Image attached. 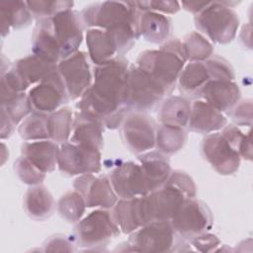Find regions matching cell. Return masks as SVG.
Returning a JSON list of instances; mask_svg holds the SVG:
<instances>
[{
    "label": "cell",
    "mask_w": 253,
    "mask_h": 253,
    "mask_svg": "<svg viewBox=\"0 0 253 253\" xmlns=\"http://www.w3.org/2000/svg\"><path fill=\"white\" fill-rule=\"evenodd\" d=\"M167 185H170L177 190H179L185 198H194L196 197V185L194 183V180L189 176L186 172L181 170H174L172 171L169 179L165 183Z\"/></svg>",
    "instance_id": "41"
},
{
    "label": "cell",
    "mask_w": 253,
    "mask_h": 253,
    "mask_svg": "<svg viewBox=\"0 0 253 253\" xmlns=\"http://www.w3.org/2000/svg\"><path fill=\"white\" fill-rule=\"evenodd\" d=\"M58 154V143L50 139L25 142L21 146V155L45 174L54 171L57 167Z\"/></svg>",
    "instance_id": "20"
},
{
    "label": "cell",
    "mask_w": 253,
    "mask_h": 253,
    "mask_svg": "<svg viewBox=\"0 0 253 253\" xmlns=\"http://www.w3.org/2000/svg\"><path fill=\"white\" fill-rule=\"evenodd\" d=\"M135 7L140 11H152L160 14H176L180 10L177 1H133Z\"/></svg>",
    "instance_id": "42"
},
{
    "label": "cell",
    "mask_w": 253,
    "mask_h": 253,
    "mask_svg": "<svg viewBox=\"0 0 253 253\" xmlns=\"http://www.w3.org/2000/svg\"><path fill=\"white\" fill-rule=\"evenodd\" d=\"M46 252H71L74 251L73 243L64 235H54L43 244Z\"/></svg>",
    "instance_id": "45"
},
{
    "label": "cell",
    "mask_w": 253,
    "mask_h": 253,
    "mask_svg": "<svg viewBox=\"0 0 253 253\" xmlns=\"http://www.w3.org/2000/svg\"><path fill=\"white\" fill-rule=\"evenodd\" d=\"M119 233L120 228L115 222L112 212L106 209L90 212L74 227L77 244L87 249L107 245Z\"/></svg>",
    "instance_id": "7"
},
{
    "label": "cell",
    "mask_w": 253,
    "mask_h": 253,
    "mask_svg": "<svg viewBox=\"0 0 253 253\" xmlns=\"http://www.w3.org/2000/svg\"><path fill=\"white\" fill-rule=\"evenodd\" d=\"M12 68L30 87L56 72L57 63L33 53L17 60Z\"/></svg>",
    "instance_id": "21"
},
{
    "label": "cell",
    "mask_w": 253,
    "mask_h": 253,
    "mask_svg": "<svg viewBox=\"0 0 253 253\" xmlns=\"http://www.w3.org/2000/svg\"><path fill=\"white\" fill-rule=\"evenodd\" d=\"M228 115L236 125L250 126L252 124V100L246 99L237 103Z\"/></svg>",
    "instance_id": "43"
},
{
    "label": "cell",
    "mask_w": 253,
    "mask_h": 253,
    "mask_svg": "<svg viewBox=\"0 0 253 253\" xmlns=\"http://www.w3.org/2000/svg\"><path fill=\"white\" fill-rule=\"evenodd\" d=\"M104 126L80 112L75 115L70 141L76 144L86 145L101 149L103 146Z\"/></svg>",
    "instance_id": "25"
},
{
    "label": "cell",
    "mask_w": 253,
    "mask_h": 253,
    "mask_svg": "<svg viewBox=\"0 0 253 253\" xmlns=\"http://www.w3.org/2000/svg\"><path fill=\"white\" fill-rule=\"evenodd\" d=\"M47 117L46 114L33 112L26 117L19 128L20 136L25 140H43L48 139L47 133Z\"/></svg>",
    "instance_id": "35"
},
{
    "label": "cell",
    "mask_w": 253,
    "mask_h": 253,
    "mask_svg": "<svg viewBox=\"0 0 253 253\" xmlns=\"http://www.w3.org/2000/svg\"><path fill=\"white\" fill-rule=\"evenodd\" d=\"M182 244L184 238L174 230L170 220H155L139 227L127 242L130 251L139 252H172Z\"/></svg>",
    "instance_id": "4"
},
{
    "label": "cell",
    "mask_w": 253,
    "mask_h": 253,
    "mask_svg": "<svg viewBox=\"0 0 253 253\" xmlns=\"http://www.w3.org/2000/svg\"><path fill=\"white\" fill-rule=\"evenodd\" d=\"M235 2L210 1L209 5L195 16L197 29L216 43H228L236 36L239 18L230 5Z\"/></svg>",
    "instance_id": "3"
},
{
    "label": "cell",
    "mask_w": 253,
    "mask_h": 253,
    "mask_svg": "<svg viewBox=\"0 0 253 253\" xmlns=\"http://www.w3.org/2000/svg\"><path fill=\"white\" fill-rule=\"evenodd\" d=\"M1 109L7 113L9 118L16 126L31 113H33L28 94L25 92L19 93L4 104H1Z\"/></svg>",
    "instance_id": "38"
},
{
    "label": "cell",
    "mask_w": 253,
    "mask_h": 253,
    "mask_svg": "<svg viewBox=\"0 0 253 253\" xmlns=\"http://www.w3.org/2000/svg\"><path fill=\"white\" fill-rule=\"evenodd\" d=\"M204 63L208 69L211 80L234 81V70L231 64L226 59L218 55H211L210 58L205 60Z\"/></svg>",
    "instance_id": "40"
},
{
    "label": "cell",
    "mask_w": 253,
    "mask_h": 253,
    "mask_svg": "<svg viewBox=\"0 0 253 253\" xmlns=\"http://www.w3.org/2000/svg\"><path fill=\"white\" fill-rule=\"evenodd\" d=\"M85 40L88 55L95 65L103 64L118 54L117 45L112 36L106 30L97 28L88 29Z\"/></svg>",
    "instance_id": "24"
},
{
    "label": "cell",
    "mask_w": 253,
    "mask_h": 253,
    "mask_svg": "<svg viewBox=\"0 0 253 253\" xmlns=\"http://www.w3.org/2000/svg\"><path fill=\"white\" fill-rule=\"evenodd\" d=\"M14 171L23 183L30 186L40 185L45 178V173L42 172L23 155L14 162Z\"/></svg>",
    "instance_id": "39"
},
{
    "label": "cell",
    "mask_w": 253,
    "mask_h": 253,
    "mask_svg": "<svg viewBox=\"0 0 253 253\" xmlns=\"http://www.w3.org/2000/svg\"><path fill=\"white\" fill-rule=\"evenodd\" d=\"M73 113L70 108L62 107L47 117L48 139L56 143L68 140L73 128Z\"/></svg>",
    "instance_id": "32"
},
{
    "label": "cell",
    "mask_w": 253,
    "mask_h": 253,
    "mask_svg": "<svg viewBox=\"0 0 253 253\" xmlns=\"http://www.w3.org/2000/svg\"><path fill=\"white\" fill-rule=\"evenodd\" d=\"M86 204L77 191L65 193L57 202V212L67 222L76 223L83 216Z\"/></svg>",
    "instance_id": "36"
},
{
    "label": "cell",
    "mask_w": 253,
    "mask_h": 253,
    "mask_svg": "<svg viewBox=\"0 0 253 253\" xmlns=\"http://www.w3.org/2000/svg\"><path fill=\"white\" fill-rule=\"evenodd\" d=\"M23 207L31 218L44 220L51 215L54 210V200L50 192L40 184L28 189L24 196Z\"/></svg>",
    "instance_id": "26"
},
{
    "label": "cell",
    "mask_w": 253,
    "mask_h": 253,
    "mask_svg": "<svg viewBox=\"0 0 253 253\" xmlns=\"http://www.w3.org/2000/svg\"><path fill=\"white\" fill-rule=\"evenodd\" d=\"M57 167L67 176L96 174L101 170L100 149L71 141L59 145Z\"/></svg>",
    "instance_id": "10"
},
{
    "label": "cell",
    "mask_w": 253,
    "mask_h": 253,
    "mask_svg": "<svg viewBox=\"0 0 253 253\" xmlns=\"http://www.w3.org/2000/svg\"><path fill=\"white\" fill-rule=\"evenodd\" d=\"M0 14L2 37L9 34L11 28H26L33 21V16L28 9L26 1L1 2Z\"/></svg>",
    "instance_id": "29"
},
{
    "label": "cell",
    "mask_w": 253,
    "mask_h": 253,
    "mask_svg": "<svg viewBox=\"0 0 253 253\" xmlns=\"http://www.w3.org/2000/svg\"><path fill=\"white\" fill-rule=\"evenodd\" d=\"M226 126V119L221 112L214 109L204 100H196L191 104L188 127L191 131L210 134L222 129Z\"/></svg>",
    "instance_id": "18"
},
{
    "label": "cell",
    "mask_w": 253,
    "mask_h": 253,
    "mask_svg": "<svg viewBox=\"0 0 253 253\" xmlns=\"http://www.w3.org/2000/svg\"><path fill=\"white\" fill-rule=\"evenodd\" d=\"M28 97L33 112L49 115L69 101L65 86L58 72H54L32 87Z\"/></svg>",
    "instance_id": "14"
},
{
    "label": "cell",
    "mask_w": 253,
    "mask_h": 253,
    "mask_svg": "<svg viewBox=\"0 0 253 253\" xmlns=\"http://www.w3.org/2000/svg\"><path fill=\"white\" fill-rule=\"evenodd\" d=\"M172 23L167 16L152 12H140L138 18V33L146 42L159 44L169 40Z\"/></svg>",
    "instance_id": "23"
},
{
    "label": "cell",
    "mask_w": 253,
    "mask_h": 253,
    "mask_svg": "<svg viewBox=\"0 0 253 253\" xmlns=\"http://www.w3.org/2000/svg\"><path fill=\"white\" fill-rule=\"evenodd\" d=\"M240 89L234 81L209 80L199 96L219 112L230 111L240 99Z\"/></svg>",
    "instance_id": "17"
},
{
    "label": "cell",
    "mask_w": 253,
    "mask_h": 253,
    "mask_svg": "<svg viewBox=\"0 0 253 253\" xmlns=\"http://www.w3.org/2000/svg\"><path fill=\"white\" fill-rule=\"evenodd\" d=\"M145 178L148 192H154L163 187L169 179L172 169L165 154L160 151H148L137 156Z\"/></svg>",
    "instance_id": "19"
},
{
    "label": "cell",
    "mask_w": 253,
    "mask_h": 253,
    "mask_svg": "<svg viewBox=\"0 0 253 253\" xmlns=\"http://www.w3.org/2000/svg\"><path fill=\"white\" fill-rule=\"evenodd\" d=\"M15 126L16 125L12 122V120L9 118L7 113L3 109H1V130H0L1 139H5L11 136Z\"/></svg>",
    "instance_id": "46"
},
{
    "label": "cell",
    "mask_w": 253,
    "mask_h": 253,
    "mask_svg": "<svg viewBox=\"0 0 253 253\" xmlns=\"http://www.w3.org/2000/svg\"><path fill=\"white\" fill-rule=\"evenodd\" d=\"M164 95L163 89L146 72L136 65L129 66L126 88V107L129 112L151 111Z\"/></svg>",
    "instance_id": "6"
},
{
    "label": "cell",
    "mask_w": 253,
    "mask_h": 253,
    "mask_svg": "<svg viewBox=\"0 0 253 253\" xmlns=\"http://www.w3.org/2000/svg\"><path fill=\"white\" fill-rule=\"evenodd\" d=\"M212 220L209 207L194 197L187 198L181 203L170 223L182 238L190 239L211 229Z\"/></svg>",
    "instance_id": "8"
},
{
    "label": "cell",
    "mask_w": 253,
    "mask_h": 253,
    "mask_svg": "<svg viewBox=\"0 0 253 253\" xmlns=\"http://www.w3.org/2000/svg\"><path fill=\"white\" fill-rule=\"evenodd\" d=\"M47 19L51 35L59 49L60 60L77 52L83 41L84 24L80 14L67 9Z\"/></svg>",
    "instance_id": "9"
},
{
    "label": "cell",
    "mask_w": 253,
    "mask_h": 253,
    "mask_svg": "<svg viewBox=\"0 0 253 253\" xmlns=\"http://www.w3.org/2000/svg\"><path fill=\"white\" fill-rule=\"evenodd\" d=\"M140 11L133 1H104L86 6L80 13L84 26L108 30L124 23L138 24Z\"/></svg>",
    "instance_id": "5"
},
{
    "label": "cell",
    "mask_w": 253,
    "mask_h": 253,
    "mask_svg": "<svg viewBox=\"0 0 253 253\" xmlns=\"http://www.w3.org/2000/svg\"><path fill=\"white\" fill-rule=\"evenodd\" d=\"M73 188L83 197L87 208L100 207L108 210L118 202V196L107 176L80 175L74 180Z\"/></svg>",
    "instance_id": "15"
},
{
    "label": "cell",
    "mask_w": 253,
    "mask_h": 253,
    "mask_svg": "<svg viewBox=\"0 0 253 253\" xmlns=\"http://www.w3.org/2000/svg\"><path fill=\"white\" fill-rule=\"evenodd\" d=\"M120 126L123 141L130 152L139 155L155 146L157 126L147 115L129 112Z\"/></svg>",
    "instance_id": "11"
},
{
    "label": "cell",
    "mask_w": 253,
    "mask_h": 253,
    "mask_svg": "<svg viewBox=\"0 0 253 253\" xmlns=\"http://www.w3.org/2000/svg\"><path fill=\"white\" fill-rule=\"evenodd\" d=\"M57 72L63 81L69 100H76L92 84V73L87 54L78 50L57 63Z\"/></svg>",
    "instance_id": "13"
},
{
    "label": "cell",
    "mask_w": 253,
    "mask_h": 253,
    "mask_svg": "<svg viewBox=\"0 0 253 253\" xmlns=\"http://www.w3.org/2000/svg\"><path fill=\"white\" fill-rule=\"evenodd\" d=\"M210 1L207 2H188V1H183L181 5L184 7L185 10L197 15L201 11H203L208 5Z\"/></svg>",
    "instance_id": "47"
},
{
    "label": "cell",
    "mask_w": 253,
    "mask_h": 253,
    "mask_svg": "<svg viewBox=\"0 0 253 253\" xmlns=\"http://www.w3.org/2000/svg\"><path fill=\"white\" fill-rule=\"evenodd\" d=\"M153 221L170 220L175 211L186 199L176 188L165 184L158 190L148 193Z\"/></svg>",
    "instance_id": "22"
},
{
    "label": "cell",
    "mask_w": 253,
    "mask_h": 253,
    "mask_svg": "<svg viewBox=\"0 0 253 253\" xmlns=\"http://www.w3.org/2000/svg\"><path fill=\"white\" fill-rule=\"evenodd\" d=\"M187 134L184 127L163 125L156 127L155 145L163 154H174L178 152L185 144Z\"/></svg>",
    "instance_id": "33"
},
{
    "label": "cell",
    "mask_w": 253,
    "mask_h": 253,
    "mask_svg": "<svg viewBox=\"0 0 253 253\" xmlns=\"http://www.w3.org/2000/svg\"><path fill=\"white\" fill-rule=\"evenodd\" d=\"M183 50L187 60L205 61L212 55V44L200 33L192 32L185 36L182 42Z\"/></svg>",
    "instance_id": "34"
},
{
    "label": "cell",
    "mask_w": 253,
    "mask_h": 253,
    "mask_svg": "<svg viewBox=\"0 0 253 253\" xmlns=\"http://www.w3.org/2000/svg\"><path fill=\"white\" fill-rule=\"evenodd\" d=\"M186 61L182 42L170 39L158 49L140 52L135 65L154 79L167 95L174 90Z\"/></svg>",
    "instance_id": "2"
},
{
    "label": "cell",
    "mask_w": 253,
    "mask_h": 253,
    "mask_svg": "<svg viewBox=\"0 0 253 253\" xmlns=\"http://www.w3.org/2000/svg\"><path fill=\"white\" fill-rule=\"evenodd\" d=\"M201 152L205 160L220 175H232L239 168L241 157L221 132L207 134L202 140Z\"/></svg>",
    "instance_id": "12"
},
{
    "label": "cell",
    "mask_w": 253,
    "mask_h": 253,
    "mask_svg": "<svg viewBox=\"0 0 253 253\" xmlns=\"http://www.w3.org/2000/svg\"><path fill=\"white\" fill-rule=\"evenodd\" d=\"M211 80L203 61H191L182 69L178 77V87L182 94L190 97L199 96L205 84Z\"/></svg>",
    "instance_id": "28"
},
{
    "label": "cell",
    "mask_w": 253,
    "mask_h": 253,
    "mask_svg": "<svg viewBox=\"0 0 253 253\" xmlns=\"http://www.w3.org/2000/svg\"><path fill=\"white\" fill-rule=\"evenodd\" d=\"M108 177L120 199H132L149 193L139 163L132 161L121 163L110 172Z\"/></svg>",
    "instance_id": "16"
},
{
    "label": "cell",
    "mask_w": 253,
    "mask_h": 253,
    "mask_svg": "<svg viewBox=\"0 0 253 253\" xmlns=\"http://www.w3.org/2000/svg\"><path fill=\"white\" fill-rule=\"evenodd\" d=\"M113 218L120 230L129 234L142 226L137 197L132 199H120L113 207Z\"/></svg>",
    "instance_id": "31"
},
{
    "label": "cell",
    "mask_w": 253,
    "mask_h": 253,
    "mask_svg": "<svg viewBox=\"0 0 253 253\" xmlns=\"http://www.w3.org/2000/svg\"><path fill=\"white\" fill-rule=\"evenodd\" d=\"M33 53L48 59L54 63L60 61V53L57 44L51 35L48 19L38 21L33 34Z\"/></svg>",
    "instance_id": "30"
},
{
    "label": "cell",
    "mask_w": 253,
    "mask_h": 253,
    "mask_svg": "<svg viewBox=\"0 0 253 253\" xmlns=\"http://www.w3.org/2000/svg\"><path fill=\"white\" fill-rule=\"evenodd\" d=\"M191 103L182 96H169L159 106L158 119L163 125L186 127L190 119Z\"/></svg>",
    "instance_id": "27"
},
{
    "label": "cell",
    "mask_w": 253,
    "mask_h": 253,
    "mask_svg": "<svg viewBox=\"0 0 253 253\" xmlns=\"http://www.w3.org/2000/svg\"><path fill=\"white\" fill-rule=\"evenodd\" d=\"M191 244L201 252H211L215 250V248L219 245V239L211 233H201L192 238H190Z\"/></svg>",
    "instance_id": "44"
},
{
    "label": "cell",
    "mask_w": 253,
    "mask_h": 253,
    "mask_svg": "<svg viewBox=\"0 0 253 253\" xmlns=\"http://www.w3.org/2000/svg\"><path fill=\"white\" fill-rule=\"evenodd\" d=\"M28 9L33 18L38 21L42 19L51 18L57 13L71 9L74 5L73 1H47V0H36L26 1Z\"/></svg>",
    "instance_id": "37"
},
{
    "label": "cell",
    "mask_w": 253,
    "mask_h": 253,
    "mask_svg": "<svg viewBox=\"0 0 253 253\" xmlns=\"http://www.w3.org/2000/svg\"><path fill=\"white\" fill-rule=\"evenodd\" d=\"M128 68L127 60L122 55L95 65L94 81L77 104L79 112L110 129L120 126L129 113L126 107Z\"/></svg>",
    "instance_id": "1"
}]
</instances>
